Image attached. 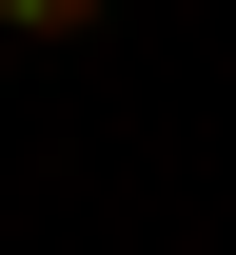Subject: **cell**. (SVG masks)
Listing matches in <instances>:
<instances>
[{
    "label": "cell",
    "instance_id": "obj_1",
    "mask_svg": "<svg viewBox=\"0 0 236 255\" xmlns=\"http://www.w3.org/2000/svg\"><path fill=\"white\" fill-rule=\"evenodd\" d=\"M0 20H20V39H99L118 0H0Z\"/></svg>",
    "mask_w": 236,
    "mask_h": 255
}]
</instances>
